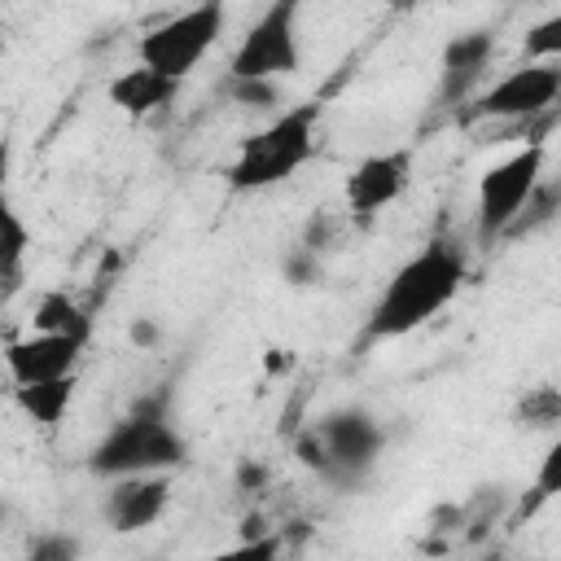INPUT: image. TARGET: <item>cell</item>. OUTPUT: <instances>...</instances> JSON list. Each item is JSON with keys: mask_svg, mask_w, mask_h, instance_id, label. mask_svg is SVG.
<instances>
[{"mask_svg": "<svg viewBox=\"0 0 561 561\" xmlns=\"http://www.w3.org/2000/svg\"><path fill=\"white\" fill-rule=\"evenodd\" d=\"M105 92H110V105H118L127 118H149V114H158V110H167L175 101L180 83L175 79H162V75H153V70H145L136 61L131 70H123L118 79H110Z\"/></svg>", "mask_w": 561, "mask_h": 561, "instance_id": "12", "label": "cell"}, {"mask_svg": "<svg viewBox=\"0 0 561 561\" xmlns=\"http://www.w3.org/2000/svg\"><path fill=\"white\" fill-rule=\"evenodd\" d=\"M171 500V478L167 473H140V478H114L110 495H105V522L118 535H136L145 526H153L162 517Z\"/></svg>", "mask_w": 561, "mask_h": 561, "instance_id": "11", "label": "cell"}, {"mask_svg": "<svg viewBox=\"0 0 561 561\" xmlns=\"http://www.w3.org/2000/svg\"><path fill=\"white\" fill-rule=\"evenodd\" d=\"M79 355H83V342L61 337V333H35L31 329L26 337L4 342V368H9L13 386H39V381L75 377Z\"/></svg>", "mask_w": 561, "mask_h": 561, "instance_id": "9", "label": "cell"}, {"mask_svg": "<svg viewBox=\"0 0 561 561\" xmlns=\"http://www.w3.org/2000/svg\"><path fill=\"white\" fill-rule=\"evenodd\" d=\"M298 4L280 0L254 18V26L241 35L228 75L232 83H276L298 70Z\"/></svg>", "mask_w": 561, "mask_h": 561, "instance_id": "7", "label": "cell"}, {"mask_svg": "<svg viewBox=\"0 0 561 561\" xmlns=\"http://www.w3.org/2000/svg\"><path fill=\"white\" fill-rule=\"evenodd\" d=\"M26 245H31V232H26V224L13 210V197L4 188V149H0V285L4 289H18L22 263H26Z\"/></svg>", "mask_w": 561, "mask_h": 561, "instance_id": "14", "label": "cell"}, {"mask_svg": "<svg viewBox=\"0 0 561 561\" xmlns=\"http://www.w3.org/2000/svg\"><path fill=\"white\" fill-rule=\"evenodd\" d=\"M491 53H495V39H491L486 31L456 35V39L443 48V96H465V92L482 79Z\"/></svg>", "mask_w": 561, "mask_h": 561, "instance_id": "13", "label": "cell"}, {"mask_svg": "<svg viewBox=\"0 0 561 561\" xmlns=\"http://www.w3.org/2000/svg\"><path fill=\"white\" fill-rule=\"evenodd\" d=\"M26 561H79V539L57 535V530H44V535L31 539Z\"/></svg>", "mask_w": 561, "mask_h": 561, "instance_id": "20", "label": "cell"}, {"mask_svg": "<svg viewBox=\"0 0 561 561\" xmlns=\"http://www.w3.org/2000/svg\"><path fill=\"white\" fill-rule=\"evenodd\" d=\"M280 557V539L276 535H254V539H241L224 552H215L210 561H276Z\"/></svg>", "mask_w": 561, "mask_h": 561, "instance_id": "21", "label": "cell"}, {"mask_svg": "<svg viewBox=\"0 0 561 561\" xmlns=\"http://www.w3.org/2000/svg\"><path fill=\"white\" fill-rule=\"evenodd\" d=\"M557 57H561V13L526 31V61H557Z\"/></svg>", "mask_w": 561, "mask_h": 561, "instance_id": "18", "label": "cell"}, {"mask_svg": "<svg viewBox=\"0 0 561 561\" xmlns=\"http://www.w3.org/2000/svg\"><path fill=\"white\" fill-rule=\"evenodd\" d=\"M535 495L526 500V517L543 504V500H552L557 491H561V443H552L548 451H543V469H539V478H535V486H530Z\"/></svg>", "mask_w": 561, "mask_h": 561, "instance_id": "19", "label": "cell"}, {"mask_svg": "<svg viewBox=\"0 0 561 561\" xmlns=\"http://www.w3.org/2000/svg\"><path fill=\"white\" fill-rule=\"evenodd\" d=\"M543 153H548L543 140H530V145H522L517 153H508L504 162H495L478 175V206L473 210H478V237L482 241L508 232L522 219V206L539 188Z\"/></svg>", "mask_w": 561, "mask_h": 561, "instance_id": "5", "label": "cell"}, {"mask_svg": "<svg viewBox=\"0 0 561 561\" xmlns=\"http://www.w3.org/2000/svg\"><path fill=\"white\" fill-rule=\"evenodd\" d=\"M13 403L26 421L44 425V430H57L66 408L75 403V377H61V381H39V386H13Z\"/></svg>", "mask_w": 561, "mask_h": 561, "instance_id": "15", "label": "cell"}, {"mask_svg": "<svg viewBox=\"0 0 561 561\" xmlns=\"http://www.w3.org/2000/svg\"><path fill=\"white\" fill-rule=\"evenodd\" d=\"M224 22H228V9L224 4H197V9H184L167 22H158L153 31L140 35V66L162 75V79H184L210 48L215 39L224 35Z\"/></svg>", "mask_w": 561, "mask_h": 561, "instance_id": "4", "label": "cell"}, {"mask_svg": "<svg viewBox=\"0 0 561 561\" xmlns=\"http://www.w3.org/2000/svg\"><path fill=\"white\" fill-rule=\"evenodd\" d=\"M465 276H469V259L460 245H451V241L421 245L377 294V302L364 320V337L386 342V337H403V333L430 324L460 294Z\"/></svg>", "mask_w": 561, "mask_h": 561, "instance_id": "1", "label": "cell"}, {"mask_svg": "<svg viewBox=\"0 0 561 561\" xmlns=\"http://www.w3.org/2000/svg\"><path fill=\"white\" fill-rule=\"evenodd\" d=\"M35 333H61L88 346L92 337V316L70 298V294H44L35 307Z\"/></svg>", "mask_w": 561, "mask_h": 561, "instance_id": "16", "label": "cell"}, {"mask_svg": "<svg viewBox=\"0 0 561 561\" xmlns=\"http://www.w3.org/2000/svg\"><path fill=\"white\" fill-rule=\"evenodd\" d=\"M561 96V66L557 61H522L500 83L473 96L478 118H535L548 114Z\"/></svg>", "mask_w": 561, "mask_h": 561, "instance_id": "8", "label": "cell"}, {"mask_svg": "<svg viewBox=\"0 0 561 561\" xmlns=\"http://www.w3.org/2000/svg\"><path fill=\"white\" fill-rule=\"evenodd\" d=\"M408 180H412V149H386V153L364 158L346 175V206H351V215L368 219V215L386 210L390 202L403 197Z\"/></svg>", "mask_w": 561, "mask_h": 561, "instance_id": "10", "label": "cell"}, {"mask_svg": "<svg viewBox=\"0 0 561 561\" xmlns=\"http://www.w3.org/2000/svg\"><path fill=\"white\" fill-rule=\"evenodd\" d=\"M188 460L184 434L167 416V399H140L105 438L88 451V469L96 478H140V473H167Z\"/></svg>", "mask_w": 561, "mask_h": 561, "instance_id": "2", "label": "cell"}, {"mask_svg": "<svg viewBox=\"0 0 561 561\" xmlns=\"http://www.w3.org/2000/svg\"><path fill=\"white\" fill-rule=\"evenodd\" d=\"M316 127H320V105H311V101L276 114L228 162V171H224L228 175V188L259 193V188L285 184L298 167L311 162V153H316Z\"/></svg>", "mask_w": 561, "mask_h": 561, "instance_id": "3", "label": "cell"}, {"mask_svg": "<svg viewBox=\"0 0 561 561\" xmlns=\"http://www.w3.org/2000/svg\"><path fill=\"white\" fill-rule=\"evenodd\" d=\"M557 421H561V390L557 386H530L526 394H522V403H517V425H526V430H557Z\"/></svg>", "mask_w": 561, "mask_h": 561, "instance_id": "17", "label": "cell"}, {"mask_svg": "<svg viewBox=\"0 0 561 561\" xmlns=\"http://www.w3.org/2000/svg\"><path fill=\"white\" fill-rule=\"evenodd\" d=\"M377 451H381V425L364 408H342L298 438L302 465L320 473H342V478L364 473L377 460Z\"/></svg>", "mask_w": 561, "mask_h": 561, "instance_id": "6", "label": "cell"}]
</instances>
